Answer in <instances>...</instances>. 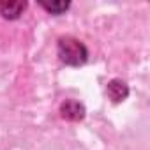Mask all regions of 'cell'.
<instances>
[{
    "label": "cell",
    "mask_w": 150,
    "mask_h": 150,
    "mask_svg": "<svg viewBox=\"0 0 150 150\" xmlns=\"http://www.w3.org/2000/svg\"><path fill=\"white\" fill-rule=\"evenodd\" d=\"M57 51H58V57L64 64L67 65H74V67H78V65H83L88 58V50L87 46L78 41V39H74V37H62L58 39V46H57Z\"/></svg>",
    "instance_id": "obj_1"
},
{
    "label": "cell",
    "mask_w": 150,
    "mask_h": 150,
    "mask_svg": "<svg viewBox=\"0 0 150 150\" xmlns=\"http://www.w3.org/2000/svg\"><path fill=\"white\" fill-rule=\"evenodd\" d=\"M25 7L27 2H0V14L9 20H16L25 11Z\"/></svg>",
    "instance_id": "obj_2"
},
{
    "label": "cell",
    "mask_w": 150,
    "mask_h": 150,
    "mask_svg": "<svg viewBox=\"0 0 150 150\" xmlns=\"http://www.w3.org/2000/svg\"><path fill=\"white\" fill-rule=\"evenodd\" d=\"M41 6L50 11L51 14H62L64 11L69 9V2H51V4H46V2H41Z\"/></svg>",
    "instance_id": "obj_3"
}]
</instances>
